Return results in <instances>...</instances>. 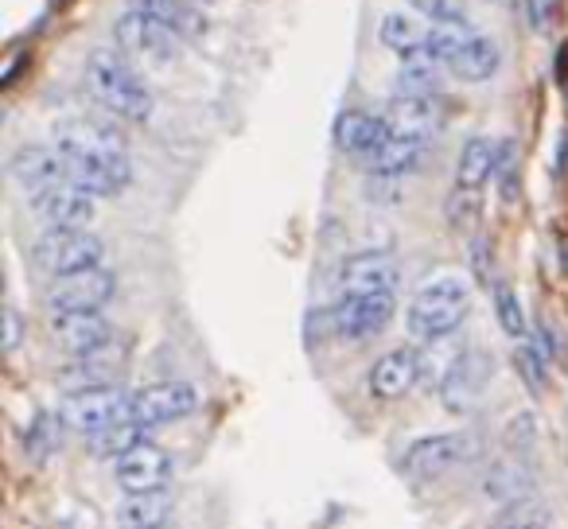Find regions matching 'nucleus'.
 <instances>
[{
	"instance_id": "nucleus-1",
	"label": "nucleus",
	"mask_w": 568,
	"mask_h": 529,
	"mask_svg": "<svg viewBox=\"0 0 568 529\" xmlns=\"http://www.w3.org/2000/svg\"><path fill=\"white\" fill-rule=\"evenodd\" d=\"M86 86L90 94L98 98V106L121 117V121H148L152 117V90L141 78V71L125 59V51H113V47H102L86 59Z\"/></svg>"
},
{
	"instance_id": "nucleus-2",
	"label": "nucleus",
	"mask_w": 568,
	"mask_h": 529,
	"mask_svg": "<svg viewBox=\"0 0 568 529\" xmlns=\"http://www.w3.org/2000/svg\"><path fill=\"white\" fill-rule=\"evenodd\" d=\"M471 312V292L460 277H440V281H428L417 288L405 323H409V335L413 339H444L460 327Z\"/></svg>"
},
{
	"instance_id": "nucleus-3",
	"label": "nucleus",
	"mask_w": 568,
	"mask_h": 529,
	"mask_svg": "<svg viewBox=\"0 0 568 529\" xmlns=\"http://www.w3.org/2000/svg\"><path fill=\"white\" fill-rule=\"evenodd\" d=\"M55 148L67 160H86V164H106V168H129V144L125 137L109 125V121H94V117H67L55 125Z\"/></svg>"
},
{
	"instance_id": "nucleus-4",
	"label": "nucleus",
	"mask_w": 568,
	"mask_h": 529,
	"mask_svg": "<svg viewBox=\"0 0 568 529\" xmlns=\"http://www.w3.org/2000/svg\"><path fill=\"white\" fill-rule=\"evenodd\" d=\"M479 456H483V440L475 432H436V436H421L417 444L405 448L401 471L417 475V479H432V475H448L456 467H467Z\"/></svg>"
},
{
	"instance_id": "nucleus-5",
	"label": "nucleus",
	"mask_w": 568,
	"mask_h": 529,
	"mask_svg": "<svg viewBox=\"0 0 568 529\" xmlns=\"http://www.w3.org/2000/svg\"><path fill=\"white\" fill-rule=\"evenodd\" d=\"M102 257H106V242L98 234H90L86 226L82 230H47L32 246V261L51 277L94 269V265H102Z\"/></svg>"
},
{
	"instance_id": "nucleus-6",
	"label": "nucleus",
	"mask_w": 568,
	"mask_h": 529,
	"mask_svg": "<svg viewBox=\"0 0 568 529\" xmlns=\"http://www.w3.org/2000/svg\"><path fill=\"white\" fill-rule=\"evenodd\" d=\"M63 424H71L74 432H98L106 424H117L133 417V393L121 386H94V389H74L67 393L63 409H59Z\"/></svg>"
},
{
	"instance_id": "nucleus-7",
	"label": "nucleus",
	"mask_w": 568,
	"mask_h": 529,
	"mask_svg": "<svg viewBox=\"0 0 568 529\" xmlns=\"http://www.w3.org/2000/svg\"><path fill=\"white\" fill-rule=\"evenodd\" d=\"M113 296H117V277L102 265H94V269L55 277L51 288L43 292V304L47 312H102Z\"/></svg>"
},
{
	"instance_id": "nucleus-8",
	"label": "nucleus",
	"mask_w": 568,
	"mask_h": 529,
	"mask_svg": "<svg viewBox=\"0 0 568 529\" xmlns=\"http://www.w3.org/2000/svg\"><path fill=\"white\" fill-rule=\"evenodd\" d=\"M113 39H117V47H121L125 55L152 59V63H168L179 51V39L183 36H179L176 28H168L164 20H156V16H148L141 8H133V12L117 16Z\"/></svg>"
},
{
	"instance_id": "nucleus-9",
	"label": "nucleus",
	"mask_w": 568,
	"mask_h": 529,
	"mask_svg": "<svg viewBox=\"0 0 568 529\" xmlns=\"http://www.w3.org/2000/svg\"><path fill=\"white\" fill-rule=\"evenodd\" d=\"M28 203H32V211L39 214V222H43L47 230H82V226H90L94 214H98V195H90V191L78 187L74 179L28 195Z\"/></svg>"
},
{
	"instance_id": "nucleus-10",
	"label": "nucleus",
	"mask_w": 568,
	"mask_h": 529,
	"mask_svg": "<svg viewBox=\"0 0 568 529\" xmlns=\"http://www.w3.org/2000/svg\"><path fill=\"white\" fill-rule=\"evenodd\" d=\"M199 405V389L191 382H152L133 393V421H141L144 428H160V424H176L183 417H191Z\"/></svg>"
},
{
	"instance_id": "nucleus-11",
	"label": "nucleus",
	"mask_w": 568,
	"mask_h": 529,
	"mask_svg": "<svg viewBox=\"0 0 568 529\" xmlns=\"http://www.w3.org/2000/svg\"><path fill=\"white\" fill-rule=\"evenodd\" d=\"M491 378H495V358H491V354L463 351L460 358L448 366L444 382H440V401H444V409H448V413H467V409L487 393Z\"/></svg>"
},
{
	"instance_id": "nucleus-12",
	"label": "nucleus",
	"mask_w": 568,
	"mask_h": 529,
	"mask_svg": "<svg viewBox=\"0 0 568 529\" xmlns=\"http://www.w3.org/2000/svg\"><path fill=\"white\" fill-rule=\"evenodd\" d=\"M397 316V300L393 292H362V296H343L335 304V331L343 339H374L382 335Z\"/></svg>"
},
{
	"instance_id": "nucleus-13",
	"label": "nucleus",
	"mask_w": 568,
	"mask_h": 529,
	"mask_svg": "<svg viewBox=\"0 0 568 529\" xmlns=\"http://www.w3.org/2000/svg\"><path fill=\"white\" fill-rule=\"evenodd\" d=\"M382 117H386L393 137H405V141L417 144H432L444 129V109L428 94H401L397 90Z\"/></svg>"
},
{
	"instance_id": "nucleus-14",
	"label": "nucleus",
	"mask_w": 568,
	"mask_h": 529,
	"mask_svg": "<svg viewBox=\"0 0 568 529\" xmlns=\"http://www.w3.org/2000/svg\"><path fill=\"white\" fill-rule=\"evenodd\" d=\"M51 339L67 354H98L113 343V323L102 312H47Z\"/></svg>"
},
{
	"instance_id": "nucleus-15",
	"label": "nucleus",
	"mask_w": 568,
	"mask_h": 529,
	"mask_svg": "<svg viewBox=\"0 0 568 529\" xmlns=\"http://www.w3.org/2000/svg\"><path fill=\"white\" fill-rule=\"evenodd\" d=\"M113 479L125 494L141 491H164L172 483V456L156 444H137L133 452H125L121 459H113Z\"/></svg>"
},
{
	"instance_id": "nucleus-16",
	"label": "nucleus",
	"mask_w": 568,
	"mask_h": 529,
	"mask_svg": "<svg viewBox=\"0 0 568 529\" xmlns=\"http://www.w3.org/2000/svg\"><path fill=\"white\" fill-rule=\"evenodd\" d=\"M401 284V265L390 253L366 249L339 265V288L343 296H362V292H393Z\"/></svg>"
},
{
	"instance_id": "nucleus-17",
	"label": "nucleus",
	"mask_w": 568,
	"mask_h": 529,
	"mask_svg": "<svg viewBox=\"0 0 568 529\" xmlns=\"http://www.w3.org/2000/svg\"><path fill=\"white\" fill-rule=\"evenodd\" d=\"M8 172L12 179L28 191V195H36V191H47V187H55V183H67L71 172H67V160H63V152L51 144H24V148H16V156H12V164H8Z\"/></svg>"
},
{
	"instance_id": "nucleus-18",
	"label": "nucleus",
	"mask_w": 568,
	"mask_h": 529,
	"mask_svg": "<svg viewBox=\"0 0 568 529\" xmlns=\"http://www.w3.org/2000/svg\"><path fill=\"white\" fill-rule=\"evenodd\" d=\"M417 378H421V354L413 347H397L370 366V393L378 401H397L417 386Z\"/></svg>"
},
{
	"instance_id": "nucleus-19",
	"label": "nucleus",
	"mask_w": 568,
	"mask_h": 529,
	"mask_svg": "<svg viewBox=\"0 0 568 529\" xmlns=\"http://www.w3.org/2000/svg\"><path fill=\"white\" fill-rule=\"evenodd\" d=\"M386 137H390L386 117H374V113H362V109H347V113H339V121H335V144H339L347 156L362 160V164L382 148Z\"/></svg>"
},
{
	"instance_id": "nucleus-20",
	"label": "nucleus",
	"mask_w": 568,
	"mask_h": 529,
	"mask_svg": "<svg viewBox=\"0 0 568 529\" xmlns=\"http://www.w3.org/2000/svg\"><path fill=\"white\" fill-rule=\"evenodd\" d=\"M172 510H176V502H172L168 487L164 491H141L121 502L117 522H121V529H160L172 522Z\"/></svg>"
},
{
	"instance_id": "nucleus-21",
	"label": "nucleus",
	"mask_w": 568,
	"mask_h": 529,
	"mask_svg": "<svg viewBox=\"0 0 568 529\" xmlns=\"http://www.w3.org/2000/svg\"><path fill=\"white\" fill-rule=\"evenodd\" d=\"M117 378V343H109L106 351L98 354H82L74 358V366H67L59 374V386L74 393V389H94V386H113Z\"/></svg>"
},
{
	"instance_id": "nucleus-22",
	"label": "nucleus",
	"mask_w": 568,
	"mask_h": 529,
	"mask_svg": "<svg viewBox=\"0 0 568 529\" xmlns=\"http://www.w3.org/2000/svg\"><path fill=\"white\" fill-rule=\"evenodd\" d=\"M428 144H417V141H405V137H386L382 148L366 160V168L374 172V176H390V179H401L405 172H417L421 168V160H425Z\"/></svg>"
},
{
	"instance_id": "nucleus-23",
	"label": "nucleus",
	"mask_w": 568,
	"mask_h": 529,
	"mask_svg": "<svg viewBox=\"0 0 568 529\" xmlns=\"http://www.w3.org/2000/svg\"><path fill=\"white\" fill-rule=\"evenodd\" d=\"M498 67H502V51H498V43L475 32L471 43H467L460 55L452 59V67H448V71L456 74V78H463V82H491V78L498 74Z\"/></svg>"
},
{
	"instance_id": "nucleus-24",
	"label": "nucleus",
	"mask_w": 568,
	"mask_h": 529,
	"mask_svg": "<svg viewBox=\"0 0 568 529\" xmlns=\"http://www.w3.org/2000/svg\"><path fill=\"white\" fill-rule=\"evenodd\" d=\"M129 4L148 12V16H156V20H164L168 28H176L179 36L187 39L203 36V28H207V20H203L195 0H129Z\"/></svg>"
},
{
	"instance_id": "nucleus-25",
	"label": "nucleus",
	"mask_w": 568,
	"mask_h": 529,
	"mask_svg": "<svg viewBox=\"0 0 568 529\" xmlns=\"http://www.w3.org/2000/svg\"><path fill=\"white\" fill-rule=\"evenodd\" d=\"M144 428L141 421H133V417H125V421L117 424H106V428H98V432H90L86 436V448L94 452V456H106V459H121L125 452H133L137 444H144Z\"/></svg>"
},
{
	"instance_id": "nucleus-26",
	"label": "nucleus",
	"mask_w": 568,
	"mask_h": 529,
	"mask_svg": "<svg viewBox=\"0 0 568 529\" xmlns=\"http://www.w3.org/2000/svg\"><path fill=\"white\" fill-rule=\"evenodd\" d=\"M495 156L498 148L483 137H471V141L460 148V164H456V187H471L479 191L487 179L495 176Z\"/></svg>"
},
{
	"instance_id": "nucleus-27",
	"label": "nucleus",
	"mask_w": 568,
	"mask_h": 529,
	"mask_svg": "<svg viewBox=\"0 0 568 529\" xmlns=\"http://www.w3.org/2000/svg\"><path fill=\"white\" fill-rule=\"evenodd\" d=\"M530 487H533V471L530 467H522V463H498V467L487 471V479H483L487 498L506 502V506L530 498Z\"/></svg>"
},
{
	"instance_id": "nucleus-28",
	"label": "nucleus",
	"mask_w": 568,
	"mask_h": 529,
	"mask_svg": "<svg viewBox=\"0 0 568 529\" xmlns=\"http://www.w3.org/2000/svg\"><path fill=\"white\" fill-rule=\"evenodd\" d=\"M425 39H428V28L421 20L405 16V12H390V16L382 20V43H386L390 51H397L401 59L425 55Z\"/></svg>"
},
{
	"instance_id": "nucleus-29",
	"label": "nucleus",
	"mask_w": 568,
	"mask_h": 529,
	"mask_svg": "<svg viewBox=\"0 0 568 529\" xmlns=\"http://www.w3.org/2000/svg\"><path fill=\"white\" fill-rule=\"evenodd\" d=\"M440 86H444L440 63H436V59H428V55H413V59H405V67H401V74H397V90H401V94H428V98H436V94H440Z\"/></svg>"
},
{
	"instance_id": "nucleus-30",
	"label": "nucleus",
	"mask_w": 568,
	"mask_h": 529,
	"mask_svg": "<svg viewBox=\"0 0 568 529\" xmlns=\"http://www.w3.org/2000/svg\"><path fill=\"white\" fill-rule=\"evenodd\" d=\"M471 36H475V32H471L467 24H428L425 55L436 59L440 67H452V59L471 43Z\"/></svg>"
},
{
	"instance_id": "nucleus-31",
	"label": "nucleus",
	"mask_w": 568,
	"mask_h": 529,
	"mask_svg": "<svg viewBox=\"0 0 568 529\" xmlns=\"http://www.w3.org/2000/svg\"><path fill=\"white\" fill-rule=\"evenodd\" d=\"M495 529H553V514L541 498H522V502L506 506Z\"/></svg>"
},
{
	"instance_id": "nucleus-32",
	"label": "nucleus",
	"mask_w": 568,
	"mask_h": 529,
	"mask_svg": "<svg viewBox=\"0 0 568 529\" xmlns=\"http://www.w3.org/2000/svg\"><path fill=\"white\" fill-rule=\"evenodd\" d=\"M514 366L522 374V382L533 389V393H545L549 389V374H545V351L537 343H518L514 347Z\"/></svg>"
},
{
	"instance_id": "nucleus-33",
	"label": "nucleus",
	"mask_w": 568,
	"mask_h": 529,
	"mask_svg": "<svg viewBox=\"0 0 568 529\" xmlns=\"http://www.w3.org/2000/svg\"><path fill=\"white\" fill-rule=\"evenodd\" d=\"M59 424H63V417H55V413H39L36 424L28 428V456L36 459V463H43V459L59 448Z\"/></svg>"
},
{
	"instance_id": "nucleus-34",
	"label": "nucleus",
	"mask_w": 568,
	"mask_h": 529,
	"mask_svg": "<svg viewBox=\"0 0 568 529\" xmlns=\"http://www.w3.org/2000/svg\"><path fill=\"white\" fill-rule=\"evenodd\" d=\"M495 179H498V191L502 199H518V144L514 141H502L498 144V156H495Z\"/></svg>"
},
{
	"instance_id": "nucleus-35",
	"label": "nucleus",
	"mask_w": 568,
	"mask_h": 529,
	"mask_svg": "<svg viewBox=\"0 0 568 529\" xmlns=\"http://www.w3.org/2000/svg\"><path fill=\"white\" fill-rule=\"evenodd\" d=\"M495 312H498V323H502V331H506V335H526V312H522V304H518L514 288L498 284L495 288Z\"/></svg>"
},
{
	"instance_id": "nucleus-36",
	"label": "nucleus",
	"mask_w": 568,
	"mask_h": 529,
	"mask_svg": "<svg viewBox=\"0 0 568 529\" xmlns=\"http://www.w3.org/2000/svg\"><path fill=\"white\" fill-rule=\"evenodd\" d=\"M432 24H467V0H409Z\"/></svg>"
},
{
	"instance_id": "nucleus-37",
	"label": "nucleus",
	"mask_w": 568,
	"mask_h": 529,
	"mask_svg": "<svg viewBox=\"0 0 568 529\" xmlns=\"http://www.w3.org/2000/svg\"><path fill=\"white\" fill-rule=\"evenodd\" d=\"M448 218H452V226H456V230L475 226V222H479V191H471V187H456V195L448 199Z\"/></svg>"
},
{
	"instance_id": "nucleus-38",
	"label": "nucleus",
	"mask_w": 568,
	"mask_h": 529,
	"mask_svg": "<svg viewBox=\"0 0 568 529\" xmlns=\"http://www.w3.org/2000/svg\"><path fill=\"white\" fill-rule=\"evenodd\" d=\"M557 8H561V0H526V20H530L537 32H545L553 24Z\"/></svg>"
},
{
	"instance_id": "nucleus-39",
	"label": "nucleus",
	"mask_w": 568,
	"mask_h": 529,
	"mask_svg": "<svg viewBox=\"0 0 568 529\" xmlns=\"http://www.w3.org/2000/svg\"><path fill=\"white\" fill-rule=\"evenodd\" d=\"M16 347H20V312L4 308V351L12 354Z\"/></svg>"
},
{
	"instance_id": "nucleus-40",
	"label": "nucleus",
	"mask_w": 568,
	"mask_h": 529,
	"mask_svg": "<svg viewBox=\"0 0 568 529\" xmlns=\"http://www.w3.org/2000/svg\"><path fill=\"white\" fill-rule=\"evenodd\" d=\"M471 253H475V281H491V246H487V242H483V238H479V242H475V249H471Z\"/></svg>"
},
{
	"instance_id": "nucleus-41",
	"label": "nucleus",
	"mask_w": 568,
	"mask_h": 529,
	"mask_svg": "<svg viewBox=\"0 0 568 529\" xmlns=\"http://www.w3.org/2000/svg\"><path fill=\"white\" fill-rule=\"evenodd\" d=\"M557 168L568 172V129L561 133V144H557Z\"/></svg>"
},
{
	"instance_id": "nucleus-42",
	"label": "nucleus",
	"mask_w": 568,
	"mask_h": 529,
	"mask_svg": "<svg viewBox=\"0 0 568 529\" xmlns=\"http://www.w3.org/2000/svg\"><path fill=\"white\" fill-rule=\"evenodd\" d=\"M160 529H168V526H160Z\"/></svg>"
}]
</instances>
